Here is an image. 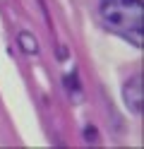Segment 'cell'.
<instances>
[{
	"label": "cell",
	"instance_id": "obj_1",
	"mask_svg": "<svg viewBox=\"0 0 144 149\" xmlns=\"http://www.w3.org/2000/svg\"><path fill=\"white\" fill-rule=\"evenodd\" d=\"M101 22L115 36H122L132 46L142 48L144 41V5L142 0H101Z\"/></svg>",
	"mask_w": 144,
	"mask_h": 149
},
{
	"label": "cell",
	"instance_id": "obj_4",
	"mask_svg": "<svg viewBox=\"0 0 144 149\" xmlns=\"http://www.w3.org/2000/svg\"><path fill=\"white\" fill-rule=\"evenodd\" d=\"M63 84H65V89L70 91L72 96H77V94L82 91V87H79V77H77V72H70V74H65Z\"/></svg>",
	"mask_w": 144,
	"mask_h": 149
},
{
	"label": "cell",
	"instance_id": "obj_2",
	"mask_svg": "<svg viewBox=\"0 0 144 149\" xmlns=\"http://www.w3.org/2000/svg\"><path fill=\"white\" fill-rule=\"evenodd\" d=\"M122 101L130 113L139 116L144 111V79L142 74H132V77L122 84Z\"/></svg>",
	"mask_w": 144,
	"mask_h": 149
},
{
	"label": "cell",
	"instance_id": "obj_3",
	"mask_svg": "<svg viewBox=\"0 0 144 149\" xmlns=\"http://www.w3.org/2000/svg\"><path fill=\"white\" fill-rule=\"evenodd\" d=\"M17 43H19V48H22L24 53H29V55L38 53V41H36V36L31 31H19L17 34Z\"/></svg>",
	"mask_w": 144,
	"mask_h": 149
},
{
	"label": "cell",
	"instance_id": "obj_5",
	"mask_svg": "<svg viewBox=\"0 0 144 149\" xmlns=\"http://www.w3.org/2000/svg\"><path fill=\"white\" fill-rule=\"evenodd\" d=\"M86 139H89V142L96 139V127H94V125H86Z\"/></svg>",
	"mask_w": 144,
	"mask_h": 149
}]
</instances>
